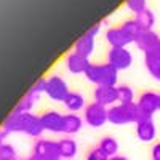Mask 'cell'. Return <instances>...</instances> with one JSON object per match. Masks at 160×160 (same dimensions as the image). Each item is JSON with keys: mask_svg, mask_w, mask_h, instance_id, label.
Segmentation results:
<instances>
[{"mask_svg": "<svg viewBox=\"0 0 160 160\" xmlns=\"http://www.w3.org/2000/svg\"><path fill=\"white\" fill-rule=\"evenodd\" d=\"M2 128L5 131H8L10 135L11 133H24L29 138H35V139H40V136L45 131L42 127V122H40V115H37L34 112L18 114L13 111L3 120Z\"/></svg>", "mask_w": 160, "mask_h": 160, "instance_id": "1", "label": "cell"}, {"mask_svg": "<svg viewBox=\"0 0 160 160\" xmlns=\"http://www.w3.org/2000/svg\"><path fill=\"white\" fill-rule=\"evenodd\" d=\"M142 118L138 104H114L111 108H108V123L115 125V127H125L130 123H138Z\"/></svg>", "mask_w": 160, "mask_h": 160, "instance_id": "2", "label": "cell"}, {"mask_svg": "<svg viewBox=\"0 0 160 160\" xmlns=\"http://www.w3.org/2000/svg\"><path fill=\"white\" fill-rule=\"evenodd\" d=\"M85 78L95 87H117L118 71L114 69L109 62H91Z\"/></svg>", "mask_w": 160, "mask_h": 160, "instance_id": "3", "label": "cell"}, {"mask_svg": "<svg viewBox=\"0 0 160 160\" xmlns=\"http://www.w3.org/2000/svg\"><path fill=\"white\" fill-rule=\"evenodd\" d=\"M69 87L68 82L58 74H51L47 77V90L45 95L55 102H64V99L69 95Z\"/></svg>", "mask_w": 160, "mask_h": 160, "instance_id": "4", "label": "cell"}, {"mask_svg": "<svg viewBox=\"0 0 160 160\" xmlns=\"http://www.w3.org/2000/svg\"><path fill=\"white\" fill-rule=\"evenodd\" d=\"M83 120L91 128H101L108 123V108L98 102H90L83 109Z\"/></svg>", "mask_w": 160, "mask_h": 160, "instance_id": "5", "label": "cell"}, {"mask_svg": "<svg viewBox=\"0 0 160 160\" xmlns=\"http://www.w3.org/2000/svg\"><path fill=\"white\" fill-rule=\"evenodd\" d=\"M32 154L40 160H62L58 148V141L53 139H37L32 148Z\"/></svg>", "mask_w": 160, "mask_h": 160, "instance_id": "6", "label": "cell"}, {"mask_svg": "<svg viewBox=\"0 0 160 160\" xmlns=\"http://www.w3.org/2000/svg\"><path fill=\"white\" fill-rule=\"evenodd\" d=\"M106 62H109L114 69L125 71L133 62V55L128 48H109L106 55Z\"/></svg>", "mask_w": 160, "mask_h": 160, "instance_id": "7", "label": "cell"}, {"mask_svg": "<svg viewBox=\"0 0 160 160\" xmlns=\"http://www.w3.org/2000/svg\"><path fill=\"white\" fill-rule=\"evenodd\" d=\"M90 66H91L90 58H85L82 55H78V53H75L74 50L69 51L68 55L64 56V68L72 75H82V74L85 75L87 71L90 69Z\"/></svg>", "mask_w": 160, "mask_h": 160, "instance_id": "8", "label": "cell"}, {"mask_svg": "<svg viewBox=\"0 0 160 160\" xmlns=\"http://www.w3.org/2000/svg\"><path fill=\"white\" fill-rule=\"evenodd\" d=\"M104 38H106V42L109 43L111 48H127L130 43H135V38H133L131 35H128L122 29V26H120V24L106 29Z\"/></svg>", "mask_w": 160, "mask_h": 160, "instance_id": "9", "label": "cell"}, {"mask_svg": "<svg viewBox=\"0 0 160 160\" xmlns=\"http://www.w3.org/2000/svg\"><path fill=\"white\" fill-rule=\"evenodd\" d=\"M158 99H160V93H155L152 90L142 91L136 101L141 115L142 117H152L158 111Z\"/></svg>", "mask_w": 160, "mask_h": 160, "instance_id": "10", "label": "cell"}, {"mask_svg": "<svg viewBox=\"0 0 160 160\" xmlns=\"http://www.w3.org/2000/svg\"><path fill=\"white\" fill-rule=\"evenodd\" d=\"M40 122L45 131L50 133H62L64 127V114L55 111V109H48L43 114H40Z\"/></svg>", "mask_w": 160, "mask_h": 160, "instance_id": "11", "label": "cell"}, {"mask_svg": "<svg viewBox=\"0 0 160 160\" xmlns=\"http://www.w3.org/2000/svg\"><path fill=\"white\" fill-rule=\"evenodd\" d=\"M135 130H136L138 139L142 142H152L157 138V127L152 117H142L135 125Z\"/></svg>", "mask_w": 160, "mask_h": 160, "instance_id": "12", "label": "cell"}, {"mask_svg": "<svg viewBox=\"0 0 160 160\" xmlns=\"http://www.w3.org/2000/svg\"><path fill=\"white\" fill-rule=\"evenodd\" d=\"M158 43H160V37L154 29L152 31H141L138 34V37L135 38V45L138 47L139 51L144 53V55L154 51L158 47Z\"/></svg>", "mask_w": 160, "mask_h": 160, "instance_id": "13", "label": "cell"}, {"mask_svg": "<svg viewBox=\"0 0 160 160\" xmlns=\"http://www.w3.org/2000/svg\"><path fill=\"white\" fill-rule=\"evenodd\" d=\"M93 101L106 106V108H111V106L118 102L117 98V87H95L93 90Z\"/></svg>", "mask_w": 160, "mask_h": 160, "instance_id": "14", "label": "cell"}, {"mask_svg": "<svg viewBox=\"0 0 160 160\" xmlns=\"http://www.w3.org/2000/svg\"><path fill=\"white\" fill-rule=\"evenodd\" d=\"M95 48H96V37H93L87 32L83 35H80L72 45V50L85 58H90L93 55V51H95Z\"/></svg>", "mask_w": 160, "mask_h": 160, "instance_id": "15", "label": "cell"}, {"mask_svg": "<svg viewBox=\"0 0 160 160\" xmlns=\"http://www.w3.org/2000/svg\"><path fill=\"white\" fill-rule=\"evenodd\" d=\"M82 127H83V118L78 114H74V112L64 114V127H62L64 135H69V136L77 135L82 130Z\"/></svg>", "mask_w": 160, "mask_h": 160, "instance_id": "16", "label": "cell"}, {"mask_svg": "<svg viewBox=\"0 0 160 160\" xmlns=\"http://www.w3.org/2000/svg\"><path fill=\"white\" fill-rule=\"evenodd\" d=\"M62 104H64V108L68 109L69 112H74V114H77L78 111H82V109L87 108L85 96L80 91H69L68 98L64 99Z\"/></svg>", "mask_w": 160, "mask_h": 160, "instance_id": "17", "label": "cell"}, {"mask_svg": "<svg viewBox=\"0 0 160 160\" xmlns=\"http://www.w3.org/2000/svg\"><path fill=\"white\" fill-rule=\"evenodd\" d=\"M58 148H59V154L61 158H74L78 152V146L77 141L74 138H61L58 141Z\"/></svg>", "mask_w": 160, "mask_h": 160, "instance_id": "18", "label": "cell"}, {"mask_svg": "<svg viewBox=\"0 0 160 160\" xmlns=\"http://www.w3.org/2000/svg\"><path fill=\"white\" fill-rule=\"evenodd\" d=\"M38 96L37 93H32V91H28L26 95L19 99V102L13 108V112H18V114H24V112H32L35 102L38 101Z\"/></svg>", "mask_w": 160, "mask_h": 160, "instance_id": "19", "label": "cell"}, {"mask_svg": "<svg viewBox=\"0 0 160 160\" xmlns=\"http://www.w3.org/2000/svg\"><path fill=\"white\" fill-rule=\"evenodd\" d=\"M144 66H146V69H148L149 75L152 78H155L157 82H160V58L154 51L144 55Z\"/></svg>", "mask_w": 160, "mask_h": 160, "instance_id": "20", "label": "cell"}, {"mask_svg": "<svg viewBox=\"0 0 160 160\" xmlns=\"http://www.w3.org/2000/svg\"><path fill=\"white\" fill-rule=\"evenodd\" d=\"M135 19L138 21L141 31H152L154 24H155V15L151 8H146L144 11H141L139 15L135 16Z\"/></svg>", "mask_w": 160, "mask_h": 160, "instance_id": "21", "label": "cell"}, {"mask_svg": "<svg viewBox=\"0 0 160 160\" xmlns=\"http://www.w3.org/2000/svg\"><path fill=\"white\" fill-rule=\"evenodd\" d=\"M98 148L109 158L114 157V155H118L117 154L118 152V142H117V139L114 136H104V138H101L99 142H98Z\"/></svg>", "mask_w": 160, "mask_h": 160, "instance_id": "22", "label": "cell"}, {"mask_svg": "<svg viewBox=\"0 0 160 160\" xmlns=\"http://www.w3.org/2000/svg\"><path fill=\"white\" fill-rule=\"evenodd\" d=\"M117 98L120 104H133L135 102V91L127 83H118L117 85Z\"/></svg>", "mask_w": 160, "mask_h": 160, "instance_id": "23", "label": "cell"}, {"mask_svg": "<svg viewBox=\"0 0 160 160\" xmlns=\"http://www.w3.org/2000/svg\"><path fill=\"white\" fill-rule=\"evenodd\" d=\"M120 26H122V29H123L128 35H131L133 38H136V37H138V34L141 32V28H139L138 21L135 19V16H133V18H127V19H123V22L120 24Z\"/></svg>", "mask_w": 160, "mask_h": 160, "instance_id": "24", "label": "cell"}, {"mask_svg": "<svg viewBox=\"0 0 160 160\" xmlns=\"http://www.w3.org/2000/svg\"><path fill=\"white\" fill-rule=\"evenodd\" d=\"M0 160H19L15 146L10 142L0 144Z\"/></svg>", "mask_w": 160, "mask_h": 160, "instance_id": "25", "label": "cell"}, {"mask_svg": "<svg viewBox=\"0 0 160 160\" xmlns=\"http://www.w3.org/2000/svg\"><path fill=\"white\" fill-rule=\"evenodd\" d=\"M125 8L136 16L148 8V0H125Z\"/></svg>", "mask_w": 160, "mask_h": 160, "instance_id": "26", "label": "cell"}, {"mask_svg": "<svg viewBox=\"0 0 160 160\" xmlns=\"http://www.w3.org/2000/svg\"><path fill=\"white\" fill-rule=\"evenodd\" d=\"M45 90H47V77L37 78L35 82L32 83V87L29 88V91L37 93V95H42V93H45Z\"/></svg>", "mask_w": 160, "mask_h": 160, "instance_id": "27", "label": "cell"}, {"mask_svg": "<svg viewBox=\"0 0 160 160\" xmlns=\"http://www.w3.org/2000/svg\"><path fill=\"white\" fill-rule=\"evenodd\" d=\"M85 160H109V157L106 155V154L98 148V146H96V148H93L91 151H88Z\"/></svg>", "mask_w": 160, "mask_h": 160, "instance_id": "28", "label": "cell"}, {"mask_svg": "<svg viewBox=\"0 0 160 160\" xmlns=\"http://www.w3.org/2000/svg\"><path fill=\"white\" fill-rule=\"evenodd\" d=\"M101 28H102V22H98V24L93 26V28H90V29L87 31V34H90V35H93V37H98L99 32H101Z\"/></svg>", "mask_w": 160, "mask_h": 160, "instance_id": "29", "label": "cell"}, {"mask_svg": "<svg viewBox=\"0 0 160 160\" xmlns=\"http://www.w3.org/2000/svg\"><path fill=\"white\" fill-rule=\"evenodd\" d=\"M152 160H160V141L155 142L152 148Z\"/></svg>", "mask_w": 160, "mask_h": 160, "instance_id": "30", "label": "cell"}, {"mask_svg": "<svg viewBox=\"0 0 160 160\" xmlns=\"http://www.w3.org/2000/svg\"><path fill=\"white\" fill-rule=\"evenodd\" d=\"M109 160H130V158L125 157V155H114V157H111Z\"/></svg>", "mask_w": 160, "mask_h": 160, "instance_id": "31", "label": "cell"}, {"mask_svg": "<svg viewBox=\"0 0 160 160\" xmlns=\"http://www.w3.org/2000/svg\"><path fill=\"white\" fill-rule=\"evenodd\" d=\"M24 160H40V158H38V157H35V155H34V154H31V155H29V157H26V158H24Z\"/></svg>", "mask_w": 160, "mask_h": 160, "instance_id": "32", "label": "cell"}, {"mask_svg": "<svg viewBox=\"0 0 160 160\" xmlns=\"http://www.w3.org/2000/svg\"><path fill=\"white\" fill-rule=\"evenodd\" d=\"M154 53H155V55H157V56L160 58V43H158V47H157V48L154 50Z\"/></svg>", "mask_w": 160, "mask_h": 160, "instance_id": "33", "label": "cell"}, {"mask_svg": "<svg viewBox=\"0 0 160 160\" xmlns=\"http://www.w3.org/2000/svg\"><path fill=\"white\" fill-rule=\"evenodd\" d=\"M158 111H160V99H158Z\"/></svg>", "mask_w": 160, "mask_h": 160, "instance_id": "34", "label": "cell"}]
</instances>
